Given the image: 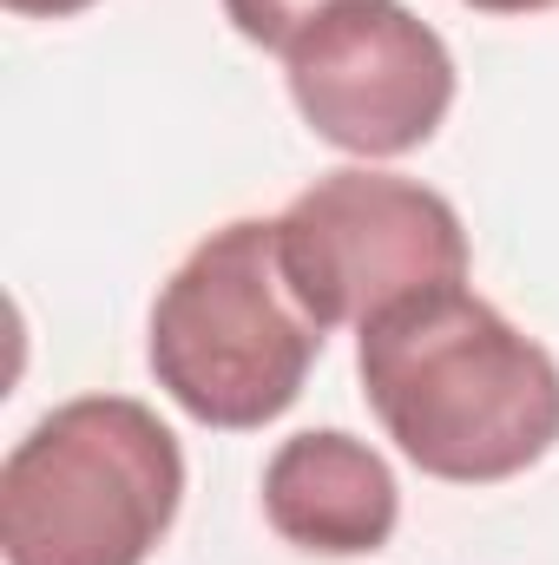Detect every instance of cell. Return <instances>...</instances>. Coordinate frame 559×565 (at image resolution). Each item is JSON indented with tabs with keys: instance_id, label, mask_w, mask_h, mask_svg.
Instances as JSON below:
<instances>
[{
	"instance_id": "6da1fadb",
	"label": "cell",
	"mask_w": 559,
	"mask_h": 565,
	"mask_svg": "<svg viewBox=\"0 0 559 565\" xmlns=\"http://www.w3.org/2000/svg\"><path fill=\"white\" fill-rule=\"evenodd\" d=\"M356 369L376 422L428 480L494 487L559 440V362L467 282L376 316Z\"/></svg>"
},
{
	"instance_id": "7a4b0ae2",
	"label": "cell",
	"mask_w": 559,
	"mask_h": 565,
	"mask_svg": "<svg viewBox=\"0 0 559 565\" xmlns=\"http://www.w3.org/2000/svg\"><path fill=\"white\" fill-rule=\"evenodd\" d=\"M184 500L178 434L133 395H80L0 467L7 565H145Z\"/></svg>"
},
{
	"instance_id": "3957f363",
	"label": "cell",
	"mask_w": 559,
	"mask_h": 565,
	"mask_svg": "<svg viewBox=\"0 0 559 565\" xmlns=\"http://www.w3.org/2000/svg\"><path fill=\"white\" fill-rule=\"evenodd\" d=\"M151 375L204 427L251 434L296 408L323 329L277 257V217L211 231L151 302Z\"/></svg>"
},
{
	"instance_id": "277c9868",
	"label": "cell",
	"mask_w": 559,
	"mask_h": 565,
	"mask_svg": "<svg viewBox=\"0 0 559 565\" xmlns=\"http://www.w3.org/2000/svg\"><path fill=\"white\" fill-rule=\"evenodd\" d=\"M277 257L316 329H369L395 302L467 282L461 211L415 178L342 164L289 198L277 217Z\"/></svg>"
},
{
	"instance_id": "5b68a950",
	"label": "cell",
	"mask_w": 559,
	"mask_h": 565,
	"mask_svg": "<svg viewBox=\"0 0 559 565\" xmlns=\"http://www.w3.org/2000/svg\"><path fill=\"white\" fill-rule=\"evenodd\" d=\"M283 79L303 126L349 158H402L454 106V53L402 0H336L289 46Z\"/></svg>"
},
{
	"instance_id": "8992f818",
	"label": "cell",
	"mask_w": 559,
	"mask_h": 565,
	"mask_svg": "<svg viewBox=\"0 0 559 565\" xmlns=\"http://www.w3.org/2000/svg\"><path fill=\"white\" fill-rule=\"evenodd\" d=\"M264 520L296 553L362 559L389 546L402 520V493L389 460L369 440L342 427H309V434H289L264 467Z\"/></svg>"
},
{
	"instance_id": "52a82bcc",
	"label": "cell",
	"mask_w": 559,
	"mask_h": 565,
	"mask_svg": "<svg viewBox=\"0 0 559 565\" xmlns=\"http://www.w3.org/2000/svg\"><path fill=\"white\" fill-rule=\"evenodd\" d=\"M323 7H336V0H224V20L251 40V46H271L283 53Z\"/></svg>"
},
{
	"instance_id": "ba28073f",
	"label": "cell",
	"mask_w": 559,
	"mask_h": 565,
	"mask_svg": "<svg viewBox=\"0 0 559 565\" xmlns=\"http://www.w3.org/2000/svg\"><path fill=\"white\" fill-rule=\"evenodd\" d=\"M93 0H7V13L20 20H66V13H86Z\"/></svg>"
},
{
	"instance_id": "9c48e42d",
	"label": "cell",
	"mask_w": 559,
	"mask_h": 565,
	"mask_svg": "<svg viewBox=\"0 0 559 565\" xmlns=\"http://www.w3.org/2000/svg\"><path fill=\"white\" fill-rule=\"evenodd\" d=\"M467 7H481V13H547L559 0H467Z\"/></svg>"
}]
</instances>
